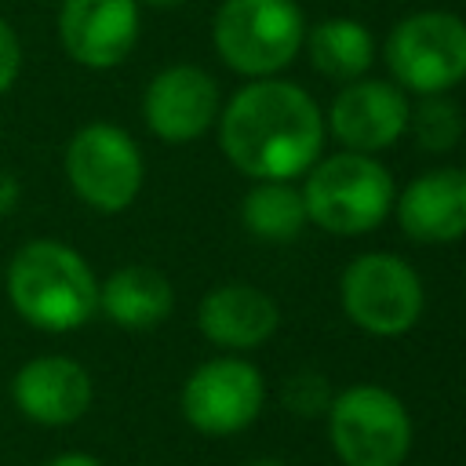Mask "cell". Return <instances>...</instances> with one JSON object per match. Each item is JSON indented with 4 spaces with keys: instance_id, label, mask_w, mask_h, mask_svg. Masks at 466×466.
<instances>
[{
    "instance_id": "6da1fadb",
    "label": "cell",
    "mask_w": 466,
    "mask_h": 466,
    "mask_svg": "<svg viewBox=\"0 0 466 466\" xmlns=\"http://www.w3.org/2000/svg\"><path fill=\"white\" fill-rule=\"evenodd\" d=\"M324 116L313 95L291 80H251L218 109L226 160L255 182H291L320 160Z\"/></svg>"
},
{
    "instance_id": "7a4b0ae2",
    "label": "cell",
    "mask_w": 466,
    "mask_h": 466,
    "mask_svg": "<svg viewBox=\"0 0 466 466\" xmlns=\"http://www.w3.org/2000/svg\"><path fill=\"white\" fill-rule=\"evenodd\" d=\"M7 302L40 331H76L98 313V280L87 258L62 240L22 244L4 273Z\"/></svg>"
},
{
    "instance_id": "3957f363",
    "label": "cell",
    "mask_w": 466,
    "mask_h": 466,
    "mask_svg": "<svg viewBox=\"0 0 466 466\" xmlns=\"http://www.w3.org/2000/svg\"><path fill=\"white\" fill-rule=\"evenodd\" d=\"M393 178L371 153H331L306 171V218L331 237L371 233L393 211Z\"/></svg>"
},
{
    "instance_id": "277c9868",
    "label": "cell",
    "mask_w": 466,
    "mask_h": 466,
    "mask_svg": "<svg viewBox=\"0 0 466 466\" xmlns=\"http://www.w3.org/2000/svg\"><path fill=\"white\" fill-rule=\"evenodd\" d=\"M306 18L295 0H222L211 22L218 58L251 80L280 73L302 47Z\"/></svg>"
},
{
    "instance_id": "5b68a950",
    "label": "cell",
    "mask_w": 466,
    "mask_h": 466,
    "mask_svg": "<svg viewBox=\"0 0 466 466\" xmlns=\"http://www.w3.org/2000/svg\"><path fill=\"white\" fill-rule=\"evenodd\" d=\"M328 433L342 466H400L415 437L404 400L375 382H357L331 397Z\"/></svg>"
},
{
    "instance_id": "8992f818",
    "label": "cell",
    "mask_w": 466,
    "mask_h": 466,
    "mask_svg": "<svg viewBox=\"0 0 466 466\" xmlns=\"http://www.w3.org/2000/svg\"><path fill=\"white\" fill-rule=\"evenodd\" d=\"M342 313L368 335L397 339L422 317V280L393 251H364L339 277Z\"/></svg>"
},
{
    "instance_id": "52a82bcc",
    "label": "cell",
    "mask_w": 466,
    "mask_h": 466,
    "mask_svg": "<svg viewBox=\"0 0 466 466\" xmlns=\"http://www.w3.org/2000/svg\"><path fill=\"white\" fill-rule=\"evenodd\" d=\"M62 167H66L73 193L102 215L127 211L146 178V160H142L138 142L124 127L106 124V120L84 124L66 142Z\"/></svg>"
},
{
    "instance_id": "ba28073f",
    "label": "cell",
    "mask_w": 466,
    "mask_h": 466,
    "mask_svg": "<svg viewBox=\"0 0 466 466\" xmlns=\"http://www.w3.org/2000/svg\"><path fill=\"white\" fill-rule=\"evenodd\" d=\"M382 55L397 87L444 95L466 80V22L451 11H415L390 29Z\"/></svg>"
},
{
    "instance_id": "9c48e42d",
    "label": "cell",
    "mask_w": 466,
    "mask_h": 466,
    "mask_svg": "<svg viewBox=\"0 0 466 466\" xmlns=\"http://www.w3.org/2000/svg\"><path fill=\"white\" fill-rule=\"evenodd\" d=\"M266 404L262 371L240 357H215L193 368L182 386V415L197 433L229 437L248 430Z\"/></svg>"
},
{
    "instance_id": "30bf717a",
    "label": "cell",
    "mask_w": 466,
    "mask_h": 466,
    "mask_svg": "<svg viewBox=\"0 0 466 466\" xmlns=\"http://www.w3.org/2000/svg\"><path fill=\"white\" fill-rule=\"evenodd\" d=\"M138 0H62L58 44L84 69H113L138 44Z\"/></svg>"
},
{
    "instance_id": "8fae6325",
    "label": "cell",
    "mask_w": 466,
    "mask_h": 466,
    "mask_svg": "<svg viewBox=\"0 0 466 466\" xmlns=\"http://www.w3.org/2000/svg\"><path fill=\"white\" fill-rule=\"evenodd\" d=\"M408 95L393 80H350L328 116L324 127L353 153H382L408 131Z\"/></svg>"
},
{
    "instance_id": "7c38bea8",
    "label": "cell",
    "mask_w": 466,
    "mask_h": 466,
    "mask_svg": "<svg viewBox=\"0 0 466 466\" xmlns=\"http://www.w3.org/2000/svg\"><path fill=\"white\" fill-rule=\"evenodd\" d=\"M218 84L200 66H167L160 69L142 95L146 127L160 142H193L218 120Z\"/></svg>"
},
{
    "instance_id": "4fadbf2b",
    "label": "cell",
    "mask_w": 466,
    "mask_h": 466,
    "mask_svg": "<svg viewBox=\"0 0 466 466\" xmlns=\"http://www.w3.org/2000/svg\"><path fill=\"white\" fill-rule=\"evenodd\" d=\"M91 375L80 360L47 353L18 368L11 397L18 411L40 426H69L91 408Z\"/></svg>"
},
{
    "instance_id": "5bb4252c",
    "label": "cell",
    "mask_w": 466,
    "mask_h": 466,
    "mask_svg": "<svg viewBox=\"0 0 466 466\" xmlns=\"http://www.w3.org/2000/svg\"><path fill=\"white\" fill-rule=\"evenodd\" d=\"M397 222L415 244H451L466 237V167H433L393 197Z\"/></svg>"
},
{
    "instance_id": "9a60e30c",
    "label": "cell",
    "mask_w": 466,
    "mask_h": 466,
    "mask_svg": "<svg viewBox=\"0 0 466 466\" xmlns=\"http://www.w3.org/2000/svg\"><path fill=\"white\" fill-rule=\"evenodd\" d=\"M280 324L277 302L255 284H218L197 306V328L222 350H255Z\"/></svg>"
},
{
    "instance_id": "2e32d148",
    "label": "cell",
    "mask_w": 466,
    "mask_h": 466,
    "mask_svg": "<svg viewBox=\"0 0 466 466\" xmlns=\"http://www.w3.org/2000/svg\"><path fill=\"white\" fill-rule=\"evenodd\" d=\"M98 309L116 328L149 331L171 317L175 288L160 269H153L146 262H127L98 284Z\"/></svg>"
},
{
    "instance_id": "e0dca14e",
    "label": "cell",
    "mask_w": 466,
    "mask_h": 466,
    "mask_svg": "<svg viewBox=\"0 0 466 466\" xmlns=\"http://www.w3.org/2000/svg\"><path fill=\"white\" fill-rule=\"evenodd\" d=\"M309 66L339 84L360 80L375 62V36L357 18H324L302 36Z\"/></svg>"
},
{
    "instance_id": "ac0fdd59",
    "label": "cell",
    "mask_w": 466,
    "mask_h": 466,
    "mask_svg": "<svg viewBox=\"0 0 466 466\" xmlns=\"http://www.w3.org/2000/svg\"><path fill=\"white\" fill-rule=\"evenodd\" d=\"M240 218L248 226L251 237L266 240V244H288L306 229V204H302V189H295L291 182H255L240 204Z\"/></svg>"
},
{
    "instance_id": "d6986e66",
    "label": "cell",
    "mask_w": 466,
    "mask_h": 466,
    "mask_svg": "<svg viewBox=\"0 0 466 466\" xmlns=\"http://www.w3.org/2000/svg\"><path fill=\"white\" fill-rule=\"evenodd\" d=\"M408 124L415 142L430 153H448L462 138V113L444 95H422V102L408 113Z\"/></svg>"
},
{
    "instance_id": "ffe728a7",
    "label": "cell",
    "mask_w": 466,
    "mask_h": 466,
    "mask_svg": "<svg viewBox=\"0 0 466 466\" xmlns=\"http://www.w3.org/2000/svg\"><path fill=\"white\" fill-rule=\"evenodd\" d=\"M331 397H335V393H331L328 379L317 375V371H299V375H291V379L284 382V390H280L284 408L295 411V415H302V419L324 415L328 404H331Z\"/></svg>"
},
{
    "instance_id": "44dd1931",
    "label": "cell",
    "mask_w": 466,
    "mask_h": 466,
    "mask_svg": "<svg viewBox=\"0 0 466 466\" xmlns=\"http://www.w3.org/2000/svg\"><path fill=\"white\" fill-rule=\"evenodd\" d=\"M22 73V44H18V33L0 18V95L18 80Z\"/></svg>"
},
{
    "instance_id": "7402d4cb",
    "label": "cell",
    "mask_w": 466,
    "mask_h": 466,
    "mask_svg": "<svg viewBox=\"0 0 466 466\" xmlns=\"http://www.w3.org/2000/svg\"><path fill=\"white\" fill-rule=\"evenodd\" d=\"M18 197H22L18 178H15L11 171H0V218H4V215H11V211L18 208Z\"/></svg>"
},
{
    "instance_id": "603a6c76",
    "label": "cell",
    "mask_w": 466,
    "mask_h": 466,
    "mask_svg": "<svg viewBox=\"0 0 466 466\" xmlns=\"http://www.w3.org/2000/svg\"><path fill=\"white\" fill-rule=\"evenodd\" d=\"M47 466H102V462H98V459H91V455H84V451H69V455L51 459Z\"/></svg>"
},
{
    "instance_id": "cb8c5ba5",
    "label": "cell",
    "mask_w": 466,
    "mask_h": 466,
    "mask_svg": "<svg viewBox=\"0 0 466 466\" xmlns=\"http://www.w3.org/2000/svg\"><path fill=\"white\" fill-rule=\"evenodd\" d=\"M138 4H146V7H178L186 0H138Z\"/></svg>"
},
{
    "instance_id": "d4e9b609",
    "label": "cell",
    "mask_w": 466,
    "mask_h": 466,
    "mask_svg": "<svg viewBox=\"0 0 466 466\" xmlns=\"http://www.w3.org/2000/svg\"><path fill=\"white\" fill-rule=\"evenodd\" d=\"M248 466H284V462L280 459H251Z\"/></svg>"
}]
</instances>
